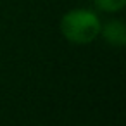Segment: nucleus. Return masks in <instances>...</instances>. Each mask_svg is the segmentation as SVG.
Returning a JSON list of instances; mask_svg holds the SVG:
<instances>
[{"mask_svg":"<svg viewBox=\"0 0 126 126\" xmlns=\"http://www.w3.org/2000/svg\"><path fill=\"white\" fill-rule=\"evenodd\" d=\"M100 24L98 14L92 9H71L67 11L59 23V30L62 36L74 45H88L95 42L100 35Z\"/></svg>","mask_w":126,"mask_h":126,"instance_id":"1","label":"nucleus"},{"mask_svg":"<svg viewBox=\"0 0 126 126\" xmlns=\"http://www.w3.org/2000/svg\"><path fill=\"white\" fill-rule=\"evenodd\" d=\"M110 47L123 48L126 45V24L121 19H109L100 24V35Z\"/></svg>","mask_w":126,"mask_h":126,"instance_id":"2","label":"nucleus"},{"mask_svg":"<svg viewBox=\"0 0 126 126\" xmlns=\"http://www.w3.org/2000/svg\"><path fill=\"white\" fill-rule=\"evenodd\" d=\"M95 9L105 14H116L121 12L126 7V0H93Z\"/></svg>","mask_w":126,"mask_h":126,"instance_id":"3","label":"nucleus"},{"mask_svg":"<svg viewBox=\"0 0 126 126\" xmlns=\"http://www.w3.org/2000/svg\"><path fill=\"white\" fill-rule=\"evenodd\" d=\"M85 126H86V124H85Z\"/></svg>","mask_w":126,"mask_h":126,"instance_id":"4","label":"nucleus"}]
</instances>
